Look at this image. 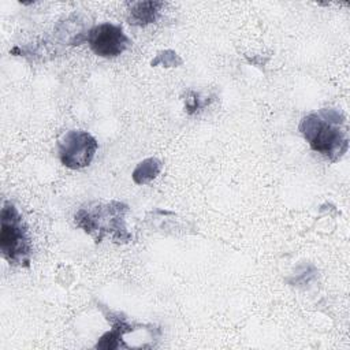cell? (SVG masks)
Returning a JSON list of instances; mask_svg holds the SVG:
<instances>
[{
    "instance_id": "6da1fadb",
    "label": "cell",
    "mask_w": 350,
    "mask_h": 350,
    "mask_svg": "<svg viewBox=\"0 0 350 350\" xmlns=\"http://www.w3.org/2000/svg\"><path fill=\"white\" fill-rule=\"evenodd\" d=\"M342 122L338 112L321 111L305 116L299 131L314 152L335 161L347 150V131L339 127Z\"/></svg>"
},
{
    "instance_id": "7a4b0ae2",
    "label": "cell",
    "mask_w": 350,
    "mask_h": 350,
    "mask_svg": "<svg viewBox=\"0 0 350 350\" xmlns=\"http://www.w3.org/2000/svg\"><path fill=\"white\" fill-rule=\"evenodd\" d=\"M127 206L118 201L89 202L75 213V224L90 234L96 242L111 237L115 242H127L130 234L126 230L124 213Z\"/></svg>"
},
{
    "instance_id": "3957f363",
    "label": "cell",
    "mask_w": 350,
    "mask_h": 350,
    "mask_svg": "<svg viewBox=\"0 0 350 350\" xmlns=\"http://www.w3.org/2000/svg\"><path fill=\"white\" fill-rule=\"evenodd\" d=\"M0 250L3 257L14 265L26 267L30 261V241L15 205L5 201L1 208Z\"/></svg>"
},
{
    "instance_id": "277c9868",
    "label": "cell",
    "mask_w": 350,
    "mask_h": 350,
    "mask_svg": "<svg viewBox=\"0 0 350 350\" xmlns=\"http://www.w3.org/2000/svg\"><path fill=\"white\" fill-rule=\"evenodd\" d=\"M96 138L83 130L67 131L59 141V159L63 165L71 170L88 167L97 152Z\"/></svg>"
},
{
    "instance_id": "5b68a950",
    "label": "cell",
    "mask_w": 350,
    "mask_h": 350,
    "mask_svg": "<svg viewBox=\"0 0 350 350\" xmlns=\"http://www.w3.org/2000/svg\"><path fill=\"white\" fill-rule=\"evenodd\" d=\"M86 41L90 49L101 57H115L123 53L131 44L119 25L101 23L89 30Z\"/></svg>"
},
{
    "instance_id": "8992f818",
    "label": "cell",
    "mask_w": 350,
    "mask_h": 350,
    "mask_svg": "<svg viewBox=\"0 0 350 350\" xmlns=\"http://www.w3.org/2000/svg\"><path fill=\"white\" fill-rule=\"evenodd\" d=\"M161 5L163 3H159V1L134 3L130 10V23L146 25V23L154 22Z\"/></svg>"
},
{
    "instance_id": "52a82bcc",
    "label": "cell",
    "mask_w": 350,
    "mask_h": 350,
    "mask_svg": "<svg viewBox=\"0 0 350 350\" xmlns=\"http://www.w3.org/2000/svg\"><path fill=\"white\" fill-rule=\"evenodd\" d=\"M161 170V163L157 160V159H148L142 163H139V165L135 168L134 174H133V178H138L141 175V178L137 180V183H146L149 182L150 179L156 178L157 174L160 172Z\"/></svg>"
}]
</instances>
